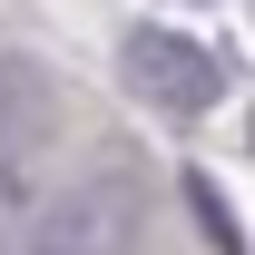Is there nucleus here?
<instances>
[{
    "label": "nucleus",
    "mask_w": 255,
    "mask_h": 255,
    "mask_svg": "<svg viewBox=\"0 0 255 255\" xmlns=\"http://www.w3.org/2000/svg\"><path fill=\"white\" fill-rule=\"evenodd\" d=\"M147 246V157L128 137H98L49 167L30 216L0 236V255H137Z\"/></svg>",
    "instance_id": "obj_1"
},
{
    "label": "nucleus",
    "mask_w": 255,
    "mask_h": 255,
    "mask_svg": "<svg viewBox=\"0 0 255 255\" xmlns=\"http://www.w3.org/2000/svg\"><path fill=\"white\" fill-rule=\"evenodd\" d=\"M118 89L157 118H206L226 98V59L196 30H167V20H128L118 30Z\"/></svg>",
    "instance_id": "obj_2"
},
{
    "label": "nucleus",
    "mask_w": 255,
    "mask_h": 255,
    "mask_svg": "<svg viewBox=\"0 0 255 255\" xmlns=\"http://www.w3.org/2000/svg\"><path fill=\"white\" fill-rule=\"evenodd\" d=\"M49 147H59V69L39 59H0V236L30 216L39 177H49Z\"/></svg>",
    "instance_id": "obj_3"
},
{
    "label": "nucleus",
    "mask_w": 255,
    "mask_h": 255,
    "mask_svg": "<svg viewBox=\"0 0 255 255\" xmlns=\"http://www.w3.org/2000/svg\"><path fill=\"white\" fill-rule=\"evenodd\" d=\"M187 206H196V226L216 236V255H246V236H236V216H226V196H216V177H187Z\"/></svg>",
    "instance_id": "obj_4"
},
{
    "label": "nucleus",
    "mask_w": 255,
    "mask_h": 255,
    "mask_svg": "<svg viewBox=\"0 0 255 255\" xmlns=\"http://www.w3.org/2000/svg\"><path fill=\"white\" fill-rule=\"evenodd\" d=\"M187 10H206V0H187Z\"/></svg>",
    "instance_id": "obj_5"
},
{
    "label": "nucleus",
    "mask_w": 255,
    "mask_h": 255,
    "mask_svg": "<svg viewBox=\"0 0 255 255\" xmlns=\"http://www.w3.org/2000/svg\"><path fill=\"white\" fill-rule=\"evenodd\" d=\"M246 147H255V128H246Z\"/></svg>",
    "instance_id": "obj_6"
}]
</instances>
